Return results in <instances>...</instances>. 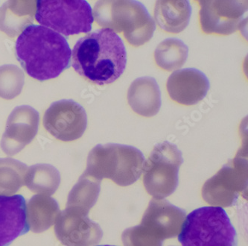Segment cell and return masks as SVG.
Returning <instances> with one entry per match:
<instances>
[{
    "instance_id": "obj_16",
    "label": "cell",
    "mask_w": 248,
    "mask_h": 246,
    "mask_svg": "<svg viewBox=\"0 0 248 246\" xmlns=\"http://www.w3.org/2000/svg\"><path fill=\"white\" fill-rule=\"evenodd\" d=\"M127 97L131 109L145 117L157 115L161 107L160 87L155 78L146 76L134 80L129 87Z\"/></svg>"
},
{
    "instance_id": "obj_11",
    "label": "cell",
    "mask_w": 248,
    "mask_h": 246,
    "mask_svg": "<svg viewBox=\"0 0 248 246\" xmlns=\"http://www.w3.org/2000/svg\"><path fill=\"white\" fill-rule=\"evenodd\" d=\"M44 126L58 140L74 141L81 138L87 129L85 109L73 100L55 101L46 111Z\"/></svg>"
},
{
    "instance_id": "obj_24",
    "label": "cell",
    "mask_w": 248,
    "mask_h": 246,
    "mask_svg": "<svg viewBox=\"0 0 248 246\" xmlns=\"http://www.w3.org/2000/svg\"><path fill=\"white\" fill-rule=\"evenodd\" d=\"M25 84V75L16 65L0 66V97L13 99L21 93Z\"/></svg>"
},
{
    "instance_id": "obj_5",
    "label": "cell",
    "mask_w": 248,
    "mask_h": 246,
    "mask_svg": "<svg viewBox=\"0 0 248 246\" xmlns=\"http://www.w3.org/2000/svg\"><path fill=\"white\" fill-rule=\"evenodd\" d=\"M185 218V211L166 200H152L140 225L126 229L122 240L125 246H163L179 234Z\"/></svg>"
},
{
    "instance_id": "obj_4",
    "label": "cell",
    "mask_w": 248,
    "mask_h": 246,
    "mask_svg": "<svg viewBox=\"0 0 248 246\" xmlns=\"http://www.w3.org/2000/svg\"><path fill=\"white\" fill-rule=\"evenodd\" d=\"M145 161L142 151L135 147L99 144L89 153L84 173L100 181L110 179L120 187H127L140 178Z\"/></svg>"
},
{
    "instance_id": "obj_21",
    "label": "cell",
    "mask_w": 248,
    "mask_h": 246,
    "mask_svg": "<svg viewBox=\"0 0 248 246\" xmlns=\"http://www.w3.org/2000/svg\"><path fill=\"white\" fill-rule=\"evenodd\" d=\"M100 190V180L83 173L69 193L66 208L88 214L96 203Z\"/></svg>"
},
{
    "instance_id": "obj_1",
    "label": "cell",
    "mask_w": 248,
    "mask_h": 246,
    "mask_svg": "<svg viewBox=\"0 0 248 246\" xmlns=\"http://www.w3.org/2000/svg\"><path fill=\"white\" fill-rule=\"evenodd\" d=\"M73 66L80 76L98 85L116 82L127 65V51L121 37L111 29L88 33L73 48Z\"/></svg>"
},
{
    "instance_id": "obj_12",
    "label": "cell",
    "mask_w": 248,
    "mask_h": 246,
    "mask_svg": "<svg viewBox=\"0 0 248 246\" xmlns=\"http://www.w3.org/2000/svg\"><path fill=\"white\" fill-rule=\"evenodd\" d=\"M57 237L66 246H92L103 236L100 226L89 219L88 214L66 208L60 213L55 225Z\"/></svg>"
},
{
    "instance_id": "obj_14",
    "label": "cell",
    "mask_w": 248,
    "mask_h": 246,
    "mask_svg": "<svg viewBox=\"0 0 248 246\" xmlns=\"http://www.w3.org/2000/svg\"><path fill=\"white\" fill-rule=\"evenodd\" d=\"M166 88L173 101L190 106L196 105L206 97L210 82L202 71L187 68L174 72L168 79Z\"/></svg>"
},
{
    "instance_id": "obj_9",
    "label": "cell",
    "mask_w": 248,
    "mask_h": 246,
    "mask_svg": "<svg viewBox=\"0 0 248 246\" xmlns=\"http://www.w3.org/2000/svg\"><path fill=\"white\" fill-rule=\"evenodd\" d=\"M248 189V164L235 157L209 179L202 188V197L208 204L220 208L235 205Z\"/></svg>"
},
{
    "instance_id": "obj_22",
    "label": "cell",
    "mask_w": 248,
    "mask_h": 246,
    "mask_svg": "<svg viewBox=\"0 0 248 246\" xmlns=\"http://www.w3.org/2000/svg\"><path fill=\"white\" fill-rule=\"evenodd\" d=\"M188 53V47L182 40L177 38L166 39L155 49V62L164 70H177L186 63Z\"/></svg>"
},
{
    "instance_id": "obj_23",
    "label": "cell",
    "mask_w": 248,
    "mask_h": 246,
    "mask_svg": "<svg viewBox=\"0 0 248 246\" xmlns=\"http://www.w3.org/2000/svg\"><path fill=\"white\" fill-rule=\"evenodd\" d=\"M28 166L13 158H0V196H12L25 184Z\"/></svg>"
},
{
    "instance_id": "obj_19",
    "label": "cell",
    "mask_w": 248,
    "mask_h": 246,
    "mask_svg": "<svg viewBox=\"0 0 248 246\" xmlns=\"http://www.w3.org/2000/svg\"><path fill=\"white\" fill-rule=\"evenodd\" d=\"M60 213L56 200L47 195H36L26 204L28 223L30 229L35 233L49 229Z\"/></svg>"
},
{
    "instance_id": "obj_10",
    "label": "cell",
    "mask_w": 248,
    "mask_h": 246,
    "mask_svg": "<svg viewBox=\"0 0 248 246\" xmlns=\"http://www.w3.org/2000/svg\"><path fill=\"white\" fill-rule=\"evenodd\" d=\"M199 23L206 34L229 35L245 26L248 1H198Z\"/></svg>"
},
{
    "instance_id": "obj_17",
    "label": "cell",
    "mask_w": 248,
    "mask_h": 246,
    "mask_svg": "<svg viewBox=\"0 0 248 246\" xmlns=\"http://www.w3.org/2000/svg\"><path fill=\"white\" fill-rule=\"evenodd\" d=\"M192 15L190 3L187 0L157 1L155 19L158 26L166 33L178 34L188 26Z\"/></svg>"
},
{
    "instance_id": "obj_25",
    "label": "cell",
    "mask_w": 248,
    "mask_h": 246,
    "mask_svg": "<svg viewBox=\"0 0 248 246\" xmlns=\"http://www.w3.org/2000/svg\"></svg>"
},
{
    "instance_id": "obj_8",
    "label": "cell",
    "mask_w": 248,
    "mask_h": 246,
    "mask_svg": "<svg viewBox=\"0 0 248 246\" xmlns=\"http://www.w3.org/2000/svg\"><path fill=\"white\" fill-rule=\"evenodd\" d=\"M184 163L182 152L174 144L158 143L143 165L145 190L155 199H163L174 193L178 186V172Z\"/></svg>"
},
{
    "instance_id": "obj_18",
    "label": "cell",
    "mask_w": 248,
    "mask_h": 246,
    "mask_svg": "<svg viewBox=\"0 0 248 246\" xmlns=\"http://www.w3.org/2000/svg\"><path fill=\"white\" fill-rule=\"evenodd\" d=\"M36 12L35 1H9L0 9V29L15 37L30 26Z\"/></svg>"
},
{
    "instance_id": "obj_2",
    "label": "cell",
    "mask_w": 248,
    "mask_h": 246,
    "mask_svg": "<svg viewBox=\"0 0 248 246\" xmlns=\"http://www.w3.org/2000/svg\"><path fill=\"white\" fill-rule=\"evenodd\" d=\"M15 49L28 75L41 82L58 77L71 64L72 50L66 39L44 26H27L18 36Z\"/></svg>"
},
{
    "instance_id": "obj_13",
    "label": "cell",
    "mask_w": 248,
    "mask_h": 246,
    "mask_svg": "<svg viewBox=\"0 0 248 246\" xmlns=\"http://www.w3.org/2000/svg\"><path fill=\"white\" fill-rule=\"evenodd\" d=\"M39 113L29 105L16 107L7 120L1 148L9 156L16 155L31 143L38 131Z\"/></svg>"
},
{
    "instance_id": "obj_15",
    "label": "cell",
    "mask_w": 248,
    "mask_h": 246,
    "mask_svg": "<svg viewBox=\"0 0 248 246\" xmlns=\"http://www.w3.org/2000/svg\"><path fill=\"white\" fill-rule=\"evenodd\" d=\"M30 230L26 199L21 195L0 196V246H8Z\"/></svg>"
},
{
    "instance_id": "obj_20",
    "label": "cell",
    "mask_w": 248,
    "mask_h": 246,
    "mask_svg": "<svg viewBox=\"0 0 248 246\" xmlns=\"http://www.w3.org/2000/svg\"><path fill=\"white\" fill-rule=\"evenodd\" d=\"M60 183V172L50 164H38L28 168L25 184L34 193L52 196Z\"/></svg>"
},
{
    "instance_id": "obj_7",
    "label": "cell",
    "mask_w": 248,
    "mask_h": 246,
    "mask_svg": "<svg viewBox=\"0 0 248 246\" xmlns=\"http://www.w3.org/2000/svg\"><path fill=\"white\" fill-rule=\"evenodd\" d=\"M35 19L66 37L91 32L94 21L92 8L85 0H39Z\"/></svg>"
},
{
    "instance_id": "obj_3",
    "label": "cell",
    "mask_w": 248,
    "mask_h": 246,
    "mask_svg": "<svg viewBox=\"0 0 248 246\" xmlns=\"http://www.w3.org/2000/svg\"><path fill=\"white\" fill-rule=\"evenodd\" d=\"M93 15L98 26L123 33L127 42L134 47L148 42L156 29L148 10L138 1H98Z\"/></svg>"
},
{
    "instance_id": "obj_6",
    "label": "cell",
    "mask_w": 248,
    "mask_h": 246,
    "mask_svg": "<svg viewBox=\"0 0 248 246\" xmlns=\"http://www.w3.org/2000/svg\"><path fill=\"white\" fill-rule=\"evenodd\" d=\"M185 219L178 234L183 246H238L236 230L222 208H198Z\"/></svg>"
}]
</instances>
